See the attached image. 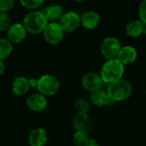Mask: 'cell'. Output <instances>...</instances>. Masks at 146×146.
Wrapping results in <instances>:
<instances>
[{
	"label": "cell",
	"mask_w": 146,
	"mask_h": 146,
	"mask_svg": "<svg viewBox=\"0 0 146 146\" xmlns=\"http://www.w3.org/2000/svg\"><path fill=\"white\" fill-rule=\"evenodd\" d=\"M124 73L125 66L117 58H114L107 60V62L102 65L100 76L102 80V82L111 84L122 80Z\"/></svg>",
	"instance_id": "6da1fadb"
},
{
	"label": "cell",
	"mask_w": 146,
	"mask_h": 146,
	"mask_svg": "<svg viewBox=\"0 0 146 146\" xmlns=\"http://www.w3.org/2000/svg\"><path fill=\"white\" fill-rule=\"evenodd\" d=\"M48 21L41 11H33L25 15L23 19V27L26 31L31 33H39L44 31L48 24Z\"/></svg>",
	"instance_id": "7a4b0ae2"
},
{
	"label": "cell",
	"mask_w": 146,
	"mask_h": 146,
	"mask_svg": "<svg viewBox=\"0 0 146 146\" xmlns=\"http://www.w3.org/2000/svg\"><path fill=\"white\" fill-rule=\"evenodd\" d=\"M133 92V87L131 84L124 80L109 84L107 93L114 101L120 102L127 99Z\"/></svg>",
	"instance_id": "3957f363"
},
{
	"label": "cell",
	"mask_w": 146,
	"mask_h": 146,
	"mask_svg": "<svg viewBox=\"0 0 146 146\" xmlns=\"http://www.w3.org/2000/svg\"><path fill=\"white\" fill-rule=\"evenodd\" d=\"M59 88V82L52 74H44L38 79L37 89L43 96H52L58 92Z\"/></svg>",
	"instance_id": "277c9868"
},
{
	"label": "cell",
	"mask_w": 146,
	"mask_h": 146,
	"mask_svg": "<svg viewBox=\"0 0 146 146\" xmlns=\"http://www.w3.org/2000/svg\"><path fill=\"white\" fill-rule=\"evenodd\" d=\"M121 48L120 40L115 37H108L103 39L101 44V53L107 59L111 60L117 57Z\"/></svg>",
	"instance_id": "5b68a950"
},
{
	"label": "cell",
	"mask_w": 146,
	"mask_h": 146,
	"mask_svg": "<svg viewBox=\"0 0 146 146\" xmlns=\"http://www.w3.org/2000/svg\"><path fill=\"white\" fill-rule=\"evenodd\" d=\"M44 38L46 42L52 44H57L64 38V31L57 22H50L44 29Z\"/></svg>",
	"instance_id": "8992f818"
},
{
	"label": "cell",
	"mask_w": 146,
	"mask_h": 146,
	"mask_svg": "<svg viewBox=\"0 0 146 146\" xmlns=\"http://www.w3.org/2000/svg\"><path fill=\"white\" fill-rule=\"evenodd\" d=\"M80 20V16L76 12L69 11L62 15L59 24L64 32H72L78 27Z\"/></svg>",
	"instance_id": "52a82bcc"
},
{
	"label": "cell",
	"mask_w": 146,
	"mask_h": 146,
	"mask_svg": "<svg viewBox=\"0 0 146 146\" xmlns=\"http://www.w3.org/2000/svg\"><path fill=\"white\" fill-rule=\"evenodd\" d=\"M102 80L100 74L95 72H89L83 75L82 79V86L83 87L90 92L100 90L102 85Z\"/></svg>",
	"instance_id": "ba28073f"
},
{
	"label": "cell",
	"mask_w": 146,
	"mask_h": 146,
	"mask_svg": "<svg viewBox=\"0 0 146 146\" xmlns=\"http://www.w3.org/2000/svg\"><path fill=\"white\" fill-rule=\"evenodd\" d=\"M26 29L21 23H15L10 25L9 28L7 30L8 40L10 43L18 44L22 42L26 37Z\"/></svg>",
	"instance_id": "9c48e42d"
},
{
	"label": "cell",
	"mask_w": 146,
	"mask_h": 146,
	"mask_svg": "<svg viewBox=\"0 0 146 146\" xmlns=\"http://www.w3.org/2000/svg\"><path fill=\"white\" fill-rule=\"evenodd\" d=\"M137 50L134 47L131 45H125L120 48L116 58L125 66L134 62L137 59Z\"/></svg>",
	"instance_id": "30bf717a"
},
{
	"label": "cell",
	"mask_w": 146,
	"mask_h": 146,
	"mask_svg": "<svg viewBox=\"0 0 146 146\" xmlns=\"http://www.w3.org/2000/svg\"><path fill=\"white\" fill-rule=\"evenodd\" d=\"M27 105L33 111H41L47 106V100L45 96L40 93H35L30 95L27 98Z\"/></svg>",
	"instance_id": "8fae6325"
},
{
	"label": "cell",
	"mask_w": 146,
	"mask_h": 146,
	"mask_svg": "<svg viewBox=\"0 0 146 146\" xmlns=\"http://www.w3.org/2000/svg\"><path fill=\"white\" fill-rule=\"evenodd\" d=\"M92 126V121L88 114L77 113L73 118V127L76 131L88 133Z\"/></svg>",
	"instance_id": "7c38bea8"
},
{
	"label": "cell",
	"mask_w": 146,
	"mask_h": 146,
	"mask_svg": "<svg viewBox=\"0 0 146 146\" xmlns=\"http://www.w3.org/2000/svg\"><path fill=\"white\" fill-rule=\"evenodd\" d=\"M90 100L93 103V104H95L96 106H99V107L104 106V105L113 106L115 104V101H114L111 98H109L107 92L102 89L91 92Z\"/></svg>",
	"instance_id": "4fadbf2b"
},
{
	"label": "cell",
	"mask_w": 146,
	"mask_h": 146,
	"mask_svg": "<svg viewBox=\"0 0 146 146\" xmlns=\"http://www.w3.org/2000/svg\"><path fill=\"white\" fill-rule=\"evenodd\" d=\"M47 142V133L45 129L37 127L32 130L28 136L30 146H44Z\"/></svg>",
	"instance_id": "5bb4252c"
},
{
	"label": "cell",
	"mask_w": 146,
	"mask_h": 146,
	"mask_svg": "<svg viewBox=\"0 0 146 146\" xmlns=\"http://www.w3.org/2000/svg\"><path fill=\"white\" fill-rule=\"evenodd\" d=\"M100 21L101 19L99 15L93 10H88L84 12L80 20L83 26L87 29H95L99 25Z\"/></svg>",
	"instance_id": "9a60e30c"
},
{
	"label": "cell",
	"mask_w": 146,
	"mask_h": 146,
	"mask_svg": "<svg viewBox=\"0 0 146 146\" xmlns=\"http://www.w3.org/2000/svg\"><path fill=\"white\" fill-rule=\"evenodd\" d=\"M29 89L28 80L24 76L16 77L12 83V91L17 96L25 94Z\"/></svg>",
	"instance_id": "2e32d148"
},
{
	"label": "cell",
	"mask_w": 146,
	"mask_h": 146,
	"mask_svg": "<svg viewBox=\"0 0 146 146\" xmlns=\"http://www.w3.org/2000/svg\"><path fill=\"white\" fill-rule=\"evenodd\" d=\"M41 13L45 15L46 20L52 21V22H54V21L60 19V17L63 15V9L60 5L53 4L47 6L41 10Z\"/></svg>",
	"instance_id": "e0dca14e"
},
{
	"label": "cell",
	"mask_w": 146,
	"mask_h": 146,
	"mask_svg": "<svg viewBox=\"0 0 146 146\" xmlns=\"http://www.w3.org/2000/svg\"><path fill=\"white\" fill-rule=\"evenodd\" d=\"M143 23L139 20H132L126 27V33L129 37L137 38L142 34Z\"/></svg>",
	"instance_id": "ac0fdd59"
},
{
	"label": "cell",
	"mask_w": 146,
	"mask_h": 146,
	"mask_svg": "<svg viewBox=\"0 0 146 146\" xmlns=\"http://www.w3.org/2000/svg\"><path fill=\"white\" fill-rule=\"evenodd\" d=\"M73 143L77 146H87L89 144L88 133L76 131L73 134Z\"/></svg>",
	"instance_id": "d6986e66"
},
{
	"label": "cell",
	"mask_w": 146,
	"mask_h": 146,
	"mask_svg": "<svg viewBox=\"0 0 146 146\" xmlns=\"http://www.w3.org/2000/svg\"><path fill=\"white\" fill-rule=\"evenodd\" d=\"M12 51V44L6 38H0V60L8 57Z\"/></svg>",
	"instance_id": "ffe728a7"
},
{
	"label": "cell",
	"mask_w": 146,
	"mask_h": 146,
	"mask_svg": "<svg viewBox=\"0 0 146 146\" xmlns=\"http://www.w3.org/2000/svg\"><path fill=\"white\" fill-rule=\"evenodd\" d=\"M75 108L77 110L78 113L87 114L89 110V104L87 100L80 98L75 102Z\"/></svg>",
	"instance_id": "44dd1931"
},
{
	"label": "cell",
	"mask_w": 146,
	"mask_h": 146,
	"mask_svg": "<svg viewBox=\"0 0 146 146\" xmlns=\"http://www.w3.org/2000/svg\"><path fill=\"white\" fill-rule=\"evenodd\" d=\"M10 17L7 13L0 12V30L7 31L10 27Z\"/></svg>",
	"instance_id": "7402d4cb"
},
{
	"label": "cell",
	"mask_w": 146,
	"mask_h": 146,
	"mask_svg": "<svg viewBox=\"0 0 146 146\" xmlns=\"http://www.w3.org/2000/svg\"><path fill=\"white\" fill-rule=\"evenodd\" d=\"M21 4L27 9H36L40 7L42 3V0H21Z\"/></svg>",
	"instance_id": "603a6c76"
},
{
	"label": "cell",
	"mask_w": 146,
	"mask_h": 146,
	"mask_svg": "<svg viewBox=\"0 0 146 146\" xmlns=\"http://www.w3.org/2000/svg\"><path fill=\"white\" fill-rule=\"evenodd\" d=\"M139 20L143 24H146V0H144L139 4Z\"/></svg>",
	"instance_id": "cb8c5ba5"
},
{
	"label": "cell",
	"mask_w": 146,
	"mask_h": 146,
	"mask_svg": "<svg viewBox=\"0 0 146 146\" xmlns=\"http://www.w3.org/2000/svg\"><path fill=\"white\" fill-rule=\"evenodd\" d=\"M14 6L13 0H0V12H4L10 10Z\"/></svg>",
	"instance_id": "d4e9b609"
},
{
	"label": "cell",
	"mask_w": 146,
	"mask_h": 146,
	"mask_svg": "<svg viewBox=\"0 0 146 146\" xmlns=\"http://www.w3.org/2000/svg\"><path fill=\"white\" fill-rule=\"evenodd\" d=\"M37 83H38V79L31 78V79L28 80V86H29V87H37Z\"/></svg>",
	"instance_id": "484cf974"
},
{
	"label": "cell",
	"mask_w": 146,
	"mask_h": 146,
	"mask_svg": "<svg viewBox=\"0 0 146 146\" xmlns=\"http://www.w3.org/2000/svg\"><path fill=\"white\" fill-rule=\"evenodd\" d=\"M4 68H5L4 64H3V62L0 60V75L3 74V73L4 72Z\"/></svg>",
	"instance_id": "4316f807"
},
{
	"label": "cell",
	"mask_w": 146,
	"mask_h": 146,
	"mask_svg": "<svg viewBox=\"0 0 146 146\" xmlns=\"http://www.w3.org/2000/svg\"><path fill=\"white\" fill-rule=\"evenodd\" d=\"M142 33L146 35V24H143V30H142Z\"/></svg>",
	"instance_id": "83f0119b"
},
{
	"label": "cell",
	"mask_w": 146,
	"mask_h": 146,
	"mask_svg": "<svg viewBox=\"0 0 146 146\" xmlns=\"http://www.w3.org/2000/svg\"><path fill=\"white\" fill-rule=\"evenodd\" d=\"M87 146H100V145H96V144H94V145H87Z\"/></svg>",
	"instance_id": "f1b7e54d"
},
{
	"label": "cell",
	"mask_w": 146,
	"mask_h": 146,
	"mask_svg": "<svg viewBox=\"0 0 146 146\" xmlns=\"http://www.w3.org/2000/svg\"><path fill=\"white\" fill-rule=\"evenodd\" d=\"M145 94H146V90H145Z\"/></svg>",
	"instance_id": "f546056e"
}]
</instances>
